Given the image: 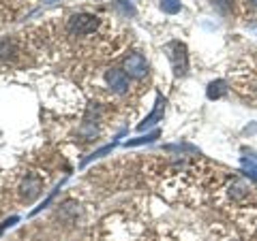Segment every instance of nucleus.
<instances>
[{"label":"nucleus","mask_w":257,"mask_h":241,"mask_svg":"<svg viewBox=\"0 0 257 241\" xmlns=\"http://www.w3.org/2000/svg\"><path fill=\"white\" fill-rule=\"evenodd\" d=\"M242 166H244L248 178L257 182V156H244L242 158Z\"/></svg>","instance_id":"obj_9"},{"label":"nucleus","mask_w":257,"mask_h":241,"mask_svg":"<svg viewBox=\"0 0 257 241\" xmlns=\"http://www.w3.org/2000/svg\"><path fill=\"white\" fill-rule=\"evenodd\" d=\"M165 50H167V56H170L174 73L178 77H184L187 75V70H189V56H187V47H184V43L172 41Z\"/></svg>","instance_id":"obj_3"},{"label":"nucleus","mask_w":257,"mask_h":241,"mask_svg":"<svg viewBox=\"0 0 257 241\" xmlns=\"http://www.w3.org/2000/svg\"><path fill=\"white\" fill-rule=\"evenodd\" d=\"M103 26V20L96 18V15H90V13H73L67 18V34L69 36H75V38H88L92 36L94 32H99Z\"/></svg>","instance_id":"obj_2"},{"label":"nucleus","mask_w":257,"mask_h":241,"mask_svg":"<svg viewBox=\"0 0 257 241\" xmlns=\"http://www.w3.org/2000/svg\"><path fill=\"white\" fill-rule=\"evenodd\" d=\"M212 4L216 6V9H221L223 13H227L231 9V0H212Z\"/></svg>","instance_id":"obj_12"},{"label":"nucleus","mask_w":257,"mask_h":241,"mask_svg":"<svg viewBox=\"0 0 257 241\" xmlns=\"http://www.w3.org/2000/svg\"><path fill=\"white\" fill-rule=\"evenodd\" d=\"M159 136V132H152L146 136H140V139H133V141H126V146H142V143H148V141H155Z\"/></svg>","instance_id":"obj_11"},{"label":"nucleus","mask_w":257,"mask_h":241,"mask_svg":"<svg viewBox=\"0 0 257 241\" xmlns=\"http://www.w3.org/2000/svg\"><path fill=\"white\" fill-rule=\"evenodd\" d=\"M251 2H253V4H255V6H257V0H251Z\"/></svg>","instance_id":"obj_14"},{"label":"nucleus","mask_w":257,"mask_h":241,"mask_svg":"<svg viewBox=\"0 0 257 241\" xmlns=\"http://www.w3.org/2000/svg\"><path fill=\"white\" fill-rule=\"evenodd\" d=\"M163 111H165V98H163V96H159V98H157V105H155V109H152V114L138 126V130L142 132V130H146V128L155 126L157 122H161V120H163Z\"/></svg>","instance_id":"obj_7"},{"label":"nucleus","mask_w":257,"mask_h":241,"mask_svg":"<svg viewBox=\"0 0 257 241\" xmlns=\"http://www.w3.org/2000/svg\"><path fill=\"white\" fill-rule=\"evenodd\" d=\"M236 90L246 96L251 102H257V54L246 56V58L238 64L234 73Z\"/></svg>","instance_id":"obj_1"},{"label":"nucleus","mask_w":257,"mask_h":241,"mask_svg":"<svg viewBox=\"0 0 257 241\" xmlns=\"http://www.w3.org/2000/svg\"><path fill=\"white\" fill-rule=\"evenodd\" d=\"M103 79H105V86L111 94H126L128 88H131V79H128V75L120 68L105 70V77Z\"/></svg>","instance_id":"obj_5"},{"label":"nucleus","mask_w":257,"mask_h":241,"mask_svg":"<svg viewBox=\"0 0 257 241\" xmlns=\"http://www.w3.org/2000/svg\"><path fill=\"white\" fill-rule=\"evenodd\" d=\"M161 9L170 15H176L182 9V4H180V0H161Z\"/></svg>","instance_id":"obj_10"},{"label":"nucleus","mask_w":257,"mask_h":241,"mask_svg":"<svg viewBox=\"0 0 257 241\" xmlns=\"http://www.w3.org/2000/svg\"><path fill=\"white\" fill-rule=\"evenodd\" d=\"M124 73L128 77H144L148 73V62L142 54H131L128 58L124 60Z\"/></svg>","instance_id":"obj_6"},{"label":"nucleus","mask_w":257,"mask_h":241,"mask_svg":"<svg viewBox=\"0 0 257 241\" xmlns=\"http://www.w3.org/2000/svg\"><path fill=\"white\" fill-rule=\"evenodd\" d=\"M206 94H208V98H210V100L221 98V96H225V94H227V84H225L223 79H216V82H212L210 86H208Z\"/></svg>","instance_id":"obj_8"},{"label":"nucleus","mask_w":257,"mask_h":241,"mask_svg":"<svg viewBox=\"0 0 257 241\" xmlns=\"http://www.w3.org/2000/svg\"><path fill=\"white\" fill-rule=\"evenodd\" d=\"M45 2H52V0H45Z\"/></svg>","instance_id":"obj_15"},{"label":"nucleus","mask_w":257,"mask_h":241,"mask_svg":"<svg viewBox=\"0 0 257 241\" xmlns=\"http://www.w3.org/2000/svg\"><path fill=\"white\" fill-rule=\"evenodd\" d=\"M244 132H246V134H253V132H257V124L246 126V128H244Z\"/></svg>","instance_id":"obj_13"},{"label":"nucleus","mask_w":257,"mask_h":241,"mask_svg":"<svg viewBox=\"0 0 257 241\" xmlns=\"http://www.w3.org/2000/svg\"><path fill=\"white\" fill-rule=\"evenodd\" d=\"M45 186V180H41L37 173L28 171L26 175L22 178L20 186H18V192H20V198L26 200V203H30V200H35L39 194H41V190Z\"/></svg>","instance_id":"obj_4"}]
</instances>
